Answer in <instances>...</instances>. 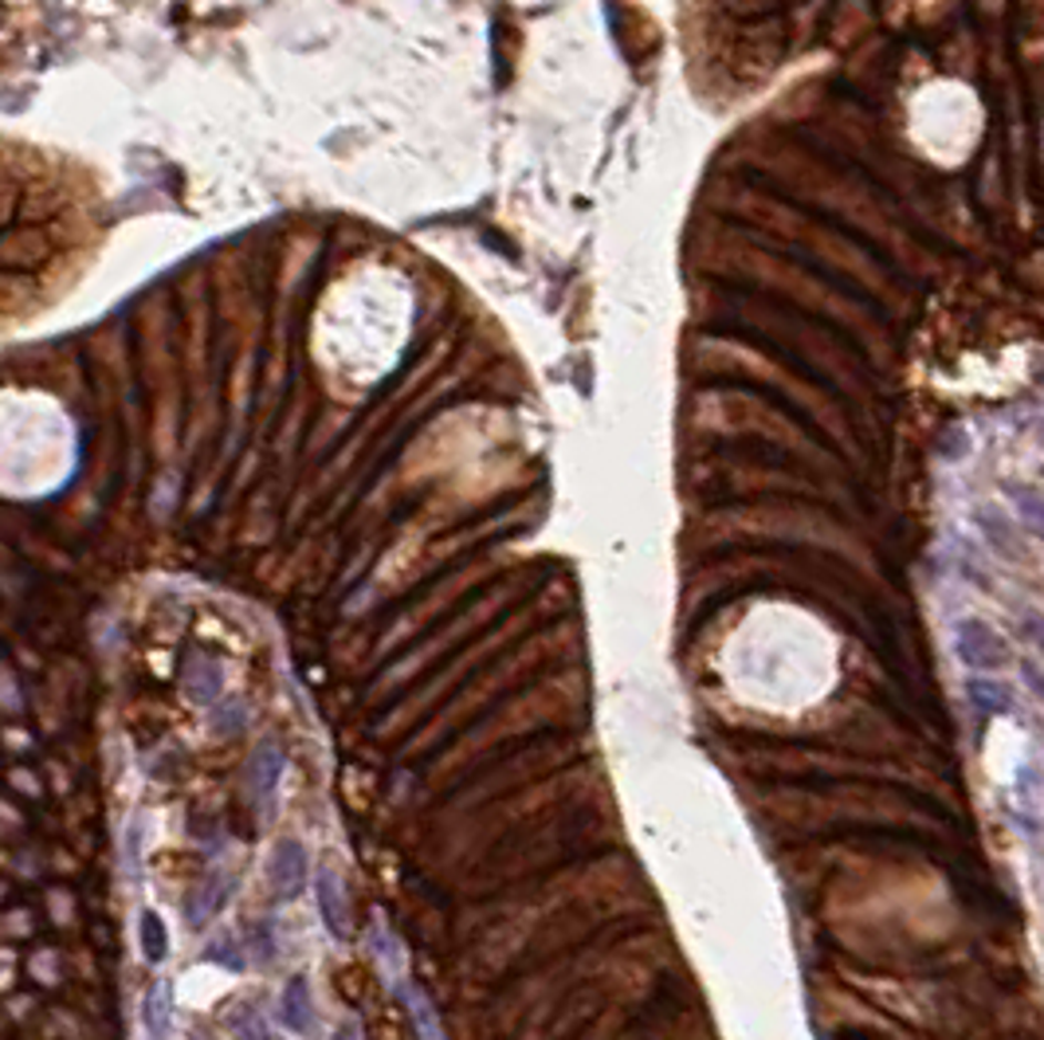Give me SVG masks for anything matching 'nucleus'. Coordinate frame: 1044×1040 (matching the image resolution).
Masks as SVG:
<instances>
[{
  "label": "nucleus",
  "mask_w": 1044,
  "mask_h": 1040,
  "mask_svg": "<svg viewBox=\"0 0 1044 1040\" xmlns=\"http://www.w3.org/2000/svg\"><path fill=\"white\" fill-rule=\"evenodd\" d=\"M91 216L79 177L40 150L0 142V327L28 319L79 271Z\"/></svg>",
  "instance_id": "nucleus-1"
},
{
  "label": "nucleus",
  "mask_w": 1044,
  "mask_h": 1040,
  "mask_svg": "<svg viewBox=\"0 0 1044 1040\" xmlns=\"http://www.w3.org/2000/svg\"><path fill=\"white\" fill-rule=\"evenodd\" d=\"M954 648H959V660L967 663V668H978V671H993V668H1002V663L1010 660V648H1005V640L998 637V632H993L985 620H962Z\"/></svg>",
  "instance_id": "nucleus-2"
},
{
  "label": "nucleus",
  "mask_w": 1044,
  "mask_h": 1040,
  "mask_svg": "<svg viewBox=\"0 0 1044 1040\" xmlns=\"http://www.w3.org/2000/svg\"><path fill=\"white\" fill-rule=\"evenodd\" d=\"M268 876L279 899L299 895V887L307 884V848H302L299 841H279L276 852H271Z\"/></svg>",
  "instance_id": "nucleus-3"
},
{
  "label": "nucleus",
  "mask_w": 1044,
  "mask_h": 1040,
  "mask_svg": "<svg viewBox=\"0 0 1044 1040\" xmlns=\"http://www.w3.org/2000/svg\"><path fill=\"white\" fill-rule=\"evenodd\" d=\"M319 912L322 923L334 938H350V907H345V892L342 879H338L334 868L319 872Z\"/></svg>",
  "instance_id": "nucleus-4"
},
{
  "label": "nucleus",
  "mask_w": 1044,
  "mask_h": 1040,
  "mask_svg": "<svg viewBox=\"0 0 1044 1040\" xmlns=\"http://www.w3.org/2000/svg\"><path fill=\"white\" fill-rule=\"evenodd\" d=\"M279 1021L287 1024L299 1037H311L314 1032V1001L307 978H291L283 989V1001H279Z\"/></svg>",
  "instance_id": "nucleus-5"
},
{
  "label": "nucleus",
  "mask_w": 1044,
  "mask_h": 1040,
  "mask_svg": "<svg viewBox=\"0 0 1044 1040\" xmlns=\"http://www.w3.org/2000/svg\"><path fill=\"white\" fill-rule=\"evenodd\" d=\"M225 899H228V879L220 876V872H213V876L189 895V903H185V919H189V927H200V923L213 919V915L225 907Z\"/></svg>",
  "instance_id": "nucleus-6"
},
{
  "label": "nucleus",
  "mask_w": 1044,
  "mask_h": 1040,
  "mask_svg": "<svg viewBox=\"0 0 1044 1040\" xmlns=\"http://www.w3.org/2000/svg\"><path fill=\"white\" fill-rule=\"evenodd\" d=\"M279 774H283V750H279L276 742L259 746L256 758H251V790H256L259 801H268L271 793H276Z\"/></svg>",
  "instance_id": "nucleus-7"
},
{
  "label": "nucleus",
  "mask_w": 1044,
  "mask_h": 1040,
  "mask_svg": "<svg viewBox=\"0 0 1044 1040\" xmlns=\"http://www.w3.org/2000/svg\"><path fill=\"white\" fill-rule=\"evenodd\" d=\"M967 691H970V699H974L978 711H985V714H1010L1013 711V688H1010V683L974 676Z\"/></svg>",
  "instance_id": "nucleus-8"
},
{
  "label": "nucleus",
  "mask_w": 1044,
  "mask_h": 1040,
  "mask_svg": "<svg viewBox=\"0 0 1044 1040\" xmlns=\"http://www.w3.org/2000/svg\"><path fill=\"white\" fill-rule=\"evenodd\" d=\"M169 1001H173L169 981H154L146 993V1029L154 1040H162L169 1032Z\"/></svg>",
  "instance_id": "nucleus-9"
},
{
  "label": "nucleus",
  "mask_w": 1044,
  "mask_h": 1040,
  "mask_svg": "<svg viewBox=\"0 0 1044 1040\" xmlns=\"http://www.w3.org/2000/svg\"><path fill=\"white\" fill-rule=\"evenodd\" d=\"M138 935H142V950H146L149 962H162L165 950H169V935H165V923L157 919V912H142Z\"/></svg>",
  "instance_id": "nucleus-10"
},
{
  "label": "nucleus",
  "mask_w": 1044,
  "mask_h": 1040,
  "mask_svg": "<svg viewBox=\"0 0 1044 1040\" xmlns=\"http://www.w3.org/2000/svg\"><path fill=\"white\" fill-rule=\"evenodd\" d=\"M401 998H405L409 1013H413V1021H416V1032H421V1040H444L441 1024H436V1017H432L428 1001H424L421 993H413V989H405Z\"/></svg>",
  "instance_id": "nucleus-11"
},
{
  "label": "nucleus",
  "mask_w": 1044,
  "mask_h": 1040,
  "mask_svg": "<svg viewBox=\"0 0 1044 1040\" xmlns=\"http://www.w3.org/2000/svg\"><path fill=\"white\" fill-rule=\"evenodd\" d=\"M189 691H193V699H200V703L216 699V691H220V668H213V663H197V668L189 671Z\"/></svg>",
  "instance_id": "nucleus-12"
},
{
  "label": "nucleus",
  "mask_w": 1044,
  "mask_h": 1040,
  "mask_svg": "<svg viewBox=\"0 0 1044 1040\" xmlns=\"http://www.w3.org/2000/svg\"><path fill=\"white\" fill-rule=\"evenodd\" d=\"M232 1032H236V1040H268V1029H263L259 1013H251V1009L232 1013Z\"/></svg>",
  "instance_id": "nucleus-13"
},
{
  "label": "nucleus",
  "mask_w": 1044,
  "mask_h": 1040,
  "mask_svg": "<svg viewBox=\"0 0 1044 1040\" xmlns=\"http://www.w3.org/2000/svg\"><path fill=\"white\" fill-rule=\"evenodd\" d=\"M193 1040H208V1037H193Z\"/></svg>",
  "instance_id": "nucleus-14"
}]
</instances>
